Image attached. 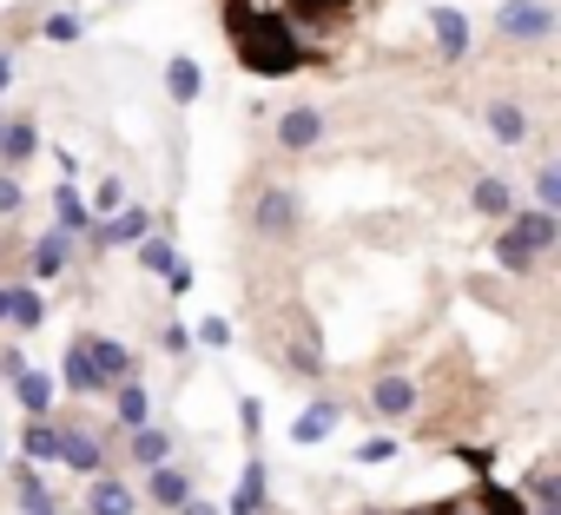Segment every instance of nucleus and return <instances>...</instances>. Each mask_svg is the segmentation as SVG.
<instances>
[{
    "label": "nucleus",
    "instance_id": "1",
    "mask_svg": "<svg viewBox=\"0 0 561 515\" xmlns=\"http://www.w3.org/2000/svg\"><path fill=\"white\" fill-rule=\"evenodd\" d=\"M225 34H231L238 67L257 73V80H285V73H298L311 60V47L298 41V27L285 14H257L251 0H231V8H225Z\"/></svg>",
    "mask_w": 561,
    "mask_h": 515
},
{
    "label": "nucleus",
    "instance_id": "2",
    "mask_svg": "<svg viewBox=\"0 0 561 515\" xmlns=\"http://www.w3.org/2000/svg\"><path fill=\"white\" fill-rule=\"evenodd\" d=\"M554 244H561V211H541V205L522 211V205H515L508 225H502V238H495V265L522 278V272H535V258L554 251Z\"/></svg>",
    "mask_w": 561,
    "mask_h": 515
},
{
    "label": "nucleus",
    "instance_id": "3",
    "mask_svg": "<svg viewBox=\"0 0 561 515\" xmlns=\"http://www.w3.org/2000/svg\"><path fill=\"white\" fill-rule=\"evenodd\" d=\"M495 27H502V41H515V47H535V41L554 34V8H548V0H502Z\"/></svg>",
    "mask_w": 561,
    "mask_h": 515
},
{
    "label": "nucleus",
    "instance_id": "4",
    "mask_svg": "<svg viewBox=\"0 0 561 515\" xmlns=\"http://www.w3.org/2000/svg\"><path fill=\"white\" fill-rule=\"evenodd\" d=\"M146 231H152V211H146V205H133V198H126L119 211H106V218H93V225H87V238H93L100 251H119V244H139Z\"/></svg>",
    "mask_w": 561,
    "mask_h": 515
},
{
    "label": "nucleus",
    "instance_id": "5",
    "mask_svg": "<svg viewBox=\"0 0 561 515\" xmlns=\"http://www.w3.org/2000/svg\"><path fill=\"white\" fill-rule=\"evenodd\" d=\"M251 218H257L264 238H291V231H298V192H291V185H264Z\"/></svg>",
    "mask_w": 561,
    "mask_h": 515
},
{
    "label": "nucleus",
    "instance_id": "6",
    "mask_svg": "<svg viewBox=\"0 0 561 515\" xmlns=\"http://www.w3.org/2000/svg\"><path fill=\"white\" fill-rule=\"evenodd\" d=\"M264 502H271V482H264V456H257V449H244L238 489H231V502H225L218 515H264Z\"/></svg>",
    "mask_w": 561,
    "mask_h": 515
},
{
    "label": "nucleus",
    "instance_id": "7",
    "mask_svg": "<svg viewBox=\"0 0 561 515\" xmlns=\"http://www.w3.org/2000/svg\"><path fill=\"white\" fill-rule=\"evenodd\" d=\"M324 139V113L318 106H291V113H277V146L285 152H311Z\"/></svg>",
    "mask_w": 561,
    "mask_h": 515
},
{
    "label": "nucleus",
    "instance_id": "8",
    "mask_svg": "<svg viewBox=\"0 0 561 515\" xmlns=\"http://www.w3.org/2000/svg\"><path fill=\"white\" fill-rule=\"evenodd\" d=\"M337 416H344V403H337V397H311V403L291 416V443H324V436L337 430Z\"/></svg>",
    "mask_w": 561,
    "mask_h": 515
},
{
    "label": "nucleus",
    "instance_id": "9",
    "mask_svg": "<svg viewBox=\"0 0 561 515\" xmlns=\"http://www.w3.org/2000/svg\"><path fill=\"white\" fill-rule=\"evenodd\" d=\"M430 34H436V47H443L449 60H462V54L476 47V34H469V14H462V8H430Z\"/></svg>",
    "mask_w": 561,
    "mask_h": 515
},
{
    "label": "nucleus",
    "instance_id": "10",
    "mask_svg": "<svg viewBox=\"0 0 561 515\" xmlns=\"http://www.w3.org/2000/svg\"><path fill=\"white\" fill-rule=\"evenodd\" d=\"M133 508H139V495H133L119 476H93V482H87V508H80V515H133Z\"/></svg>",
    "mask_w": 561,
    "mask_h": 515
},
{
    "label": "nucleus",
    "instance_id": "11",
    "mask_svg": "<svg viewBox=\"0 0 561 515\" xmlns=\"http://www.w3.org/2000/svg\"><path fill=\"white\" fill-rule=\"evenodd\" d=\"M27 258H34V278H60L67 272V258H73V231H41L34 244H27Z\"/></svg>",
    "mask_w": 561,
    "mask_h": 515
},
{
    "label": "nucleus",
    "instance_id": "12",
    "mask_svg": "<svg viewBox=\"0 0 561 515\" xmlns=\"http://www.w3.org/2000/svg\"><path fill=\"white\" fill-rule=\"evenodd\" d=\"M34 152H41V133H34V119H0V165H8V172H21Z\"/></svg>",
    "mask_w": 561,
    "mask_h": 515
},
{
    "label": "nucleus",
    "instance_id": "13",
    "mask_svg": "<svg viewBox=\"0 0 561 515\" xmlns=\"http://www.w3.org/2000/svg\"><path fill=\"white\" fill-rule=\"evenodd\" d=\"M80 351L93 357V370H100L106 384L133 377V344H119V337H80Z\"/></svg>",
    "mask_w": 561,
    "mask_h": 515
},
{
    "label": "nucleus",
    "instance_id": "14",
    "mask_svg": "<svg viewBox=\"0 0 561 515\" xmlns=\"http://www.w3.org/2000/svg\"><path fill=\"white\" fill-rule=\"evenodd\" d=\"M54 462L80 469V476H100L106 449H100V436H93V430H60V456H54Z\"/></svg>",
    "mask_w": 561,
    "mask_h": 515
},
{
    "label": "nucleus",
    "instance_id": "15",
    "mask_svg": "<svg viewBox=\"0 0 561 515\" xmlns=\"http://www.w3.org/2000/svg\"><path fill=\"white\" fill-rule=\"evenodd\" d=\"M113 416H119V430L152 423V397H146V384H139V377H119V384H113Z\"/></svg>",
    "mask_w": 561,
    "mask_h": 515
},
{
    "label": "nucleus",
    "instance_id": "16",
    "mask_svg": "<svg viewBox=\"0 0 561 515\" xmlns=\"http://www.w3.org/2000/svg\"><path fill=\"white\" fill-rule=\"evenodd\" d=\"M60 384H67V390H73V397H100V390H113V384H106V377H100V370H93V357H87V351H80V344H73V351H67V357H60Z\"/></svg>",
    "mask_w": 561,
    "mask_h": 515
},
{
    "label": "nucleus",
    "instance_id": "17",
    "mask_svg": "<svg viewBox=\"0 0 561 515\" xmlns=\"http://www.w3.org/2000/svg\"><path fill=\"white\" fill-rule=\"evenodd\" d=\"M370 410H377L383 423H397V416H410V410H416V384H410V377H383V384L370 390Z\"/></svg>",
    "mask_w": 561,
    "mask_h": 515
},
{
    "label": "nucleus",
    "instance_id": "18",
    "mask_svg": "<svg viewBox=\"0 0 561 515\" xmlns=\"http://www.w3.org/2000/svg\"><path fill=\"white\" fill-rule=\"evenodd\" d=\"M146 495H152L159 508H179V502L192 495V476L172 469V462H152V469H146Z\"/></svg>",
    "mask_w": 561,
    "mask_h": 515
},
{
    "label": "nucleus",
    "instance_id": "19",
    "mask_svg": "<svg viewBox=\"0 0 561 515\" xmlns=\"http://www.w3.org/2000/svg\"><path fill=\"white\" fill-rule=\"evenodd\" d=\"M357 8V0H285V14H291V27H331V21H344Z\"/></svg>",
    "mask_w": 561,
    "mask_h": 515
},
{
    "label": "nucleus",
    "instance_id": "20",
    "mask_svg": "<svg viewBox=\"0 0 561 515\" xmlns=\"http://www.w3.org/2000/svg\"><path fill=\"white\" fill-rule=\"evenodd\" d=\"M165 93H172L179 106H192V100L205 93V73H198L192 54H172V60H165Z\"/></svg>",
    "mask_w": 561,
    "mask_h": 515
},
{
    "label": "nucleus",
    "instance_id": "21",
    "mask_svg": "<svg viewBox=\"0 0 561 515\" xmlns=\"http://www.w3.org/2000/svg\"><path fill=\"white\" fill-rule=\"evenodd\" d=\"M14 403H21L27 416H47V410H54V377H47V370H14Z\"/></svg>",
    "mask_w": 561,
    "mask_h": 515
},
{
    "label": "nucleus",
    "instance_id": "22",
    "mask_svg": "<svg viewBox=\"0 0 561 515\" xmlns=\"http://www.w3.org/2000/svg\"><path fill=\"white\" fill-rule=\"evenodd\" d=\"M489 133H495V146H528V113L515 100H495L489 106Z\"/></svg>",
    "mask_w": 561,
    "mask_h": 515
},
{
    "label": "nucleus",
    "instance_id": "23",
    "mask_svg": "<svg viewBox=\"0 0 561 515\" xmlns=\"http://www.w3.org/2000/svg\"><path fill=\"white\" fill-rule=\"evenodd\" d=\"M54 225H60V231H73V238L93 225V211H87V198H80V185H73V179H67V185H54Z\"/></svg>",
    "mask_w": 561,
    "mask_h": 515
},
{
    "label": "nucleus",
    "instance_id": "24",
    "mask_svg": "<svg viewBox=\"0 0 561 515\" xmlns=\"http://www.w3.org/2000/svg\"><path fill=\"white\" fill-rule=\"evenodd\" d=\"M14 489H21V515H41V508H54V489H47L41 462H21V469H14Z\"/></svg>",
    "mask_w": 561,
    "mask_h": 515
},
{
    "label": "nucleus",
    "instance_id": "25",
    "mask_svg": "<svg viewBox=\"0 0 561 515\" xmlns=\"http://www.w3.org/2000/svg\"><path fill=\"white\" fill-rule=\"evenodd\" d=\"M469 205H476L482 218H508V211H515V192H508V179H476Z\"/></svg>",
    "mask_w": 561,
    "mask_h": 515
},
{
    "label": "nucleus",
    "instance_id": "26",
    "mask_svg": "<svg viewBox=\"0 0 561 515\" xmlns=\"http://www.w3.org/2000/svg\"><path fill=\"white\" fill-rule=\"evenodd\" d=\"M8 324H14V331H41V324H47V298H41L34 285H14V305H8Z\"/></svg>",
    "mask_w": 561,
    "mask_h": 515
},
{
    "label": "nucleus",
    "instance_id": "27",
    "mask_svg": "<svg viewBox=\"0 0 561 515\" xmlns=\"http://www.w3.org/2000/svg\"><path fill=\"white\" fill-rule=\"evenodd\" d=\"M21 449H27L34 462H54V456H60V423H47V416H27V436H21Z\"/></svg>",
    "mask_w": 561,
    "mask_h": 515
},
{
    "label": "nucleus",
    "instance_id": "28",
    "mask_svg": "<svg viewBox=\"0 0 561 515\" xmlns=\"http://www.w3.org/2000/svg\"><path fill=\"white\" fill-rule=\"evenodd\" d=\"M165 456H172V436H165L159 423H139V430H133V462L152 469V462H165Z\"/></svg>",
    "mask_w": 561,
    "mask_h": 515
},
{
    "label": "nucleus",
    "instance_id": "29",
    "mask_svg": "<svg viewBox=\"0 0 561 515\" xmlns=\"http://www.w3.org/2000/svg\"><path fill=\"white\" fill-rule=\"evenodd\" d=\"M139 265L165 278V272L179 265V244H172V238H152V231H146V238H139Z\"/></svg>",
    "mask_w": 561,
    "mask_h": 515
},
{
    "label": "nucleus",
    "instance_id": "30",
    "mask_svg": "<svg viewBox=\"0 0 561 515\" xmlns=\"http://www.w3.org/2000/svg\"><path fill=\"white\" fill-rule=\"evenodd\" d=\"M80 34H87V21H80L73 8H60V14H47V21H41V41H54V47H73Z\"/></svg>",
    "mask_w": 561,
    "mask_h": 515
},
{
    "label": "nucleus",
    "instance_id": "31",
    "mask_svg": "<svg viewBox=\"0 0 561 515\" xmlns=\"http://www.w3.org/2000/svg\"><path fill=\"white\" fill-rule=\"evenodd\" d=\"M482 515H528V495L502 489V482H482Z\"/></svg>",
    "mask_w": 561,
    "mask_h": 515
},
{
    "label": "nucleus",
    "instance_id": "32",
    "mask_svg": "<svg viewBox=\"0 0 561 515\" xmlns=\"http://www.w3.org/2000/svg\"><path fill=\"white\" fill-rule=\"evenodd\" d=\"M535 205H541V211H561V172H554V165L535 172Z\"/></svg>",
    "mask_w": 561,
    "mask_h": 515
},
{
    "label": "nucleus",
    "instance_id": "33",
    "mask_svg": "<svg viewBox=\"0 0 561 515\" xmlns=\"http://www.w3.org/2000/svg\"><path fill=\"white\" fill-rule=\"evenodd\" d=\"M192 337H198L205 351H231V324H225V318H198V331H192Z\"/></svg>",
    "mask_w": 561,
    "mask_h": 515
},
{
    "label": "nucleus",
    "instance_id": "34",
    "mask_svg": "<svg viewBox=\"0 0 561 515\" xmlns=\"http://www.w3.org/2000/svg\"><path fill=\"white\" fill-rule=\"evenodd\" d=\"M21 205H27V192H21V179H14L8 165H0V218H14Z\"/></svg>",
    "mask_w": 561,
    "mask_h": 515
},
{
    "label": "nucleus",
    "instance_id": "35",
    "mask_svg": "<svg viewBox=\"0 0 561 515\" xmlns=\"http://www.w3.org/2000/svg\"><path fill=\"white\" fill-rule=\"evenodd\" d=\"M119 205H126V185H119V179H106V185L93 192V205H87V211H93V218H106V211H119Z\"/></svg>",
    "mask_w": 561,
    "mask_h": 515
},
{
    "label": "nucleus",
    "instance_id": "36",
    "mask_svg": "<svg viewBox=\"0 0 561 515\" xmlns=\"http://www.w3.org/2000/svg\"><path fill=\"white\" fill-rule=\"evenodd\" d=\"M285 364H291L298 377H311V384L324 377V357H318V351H305V344H298V351H285Z\"/></svg>",
    "mask_w": 561,
    "mask_h": 515
},
{
    "label": "nucleus",
    "instance_id": "37",
    "mask_svg": "<svg viewBox=\"0 0 561 515\" xmlns=\"http://www.w3.org/2000/svg\"><path fill=\"white\" fill-rule=\"evenodd\" d=\"M238 430H244V443H257V430H264V403H257V397L238 403Z\"/></svg>",
    "mask_w": 561,
    "mask_h": 515
},
{
    "label": "nucleus",
    "instance_id": "38",
    "mask_svg": "<svg viewBox=\"0 0 561 515\" xmlns=\"http://www.w3.org/2000/svg\"><path fill=\"white\" fill-rule=\"evenodd\" d=\"M390 456H397V436H370V443H357V462H370V469L390 462Z\"/></svg>",
    "mask_w": 561,
    "mask_h": 515
},
{
    "label": "nucleus",
    "instance_id": "39",
    "mask_svg": "<svg viewBox=\"0 0 561 515\" xmlns=\"http://www.w3.org/2000/svg\"><path fill=\"white\" fill-rule=\"evenodd\" d=\"M423 515H482V495H462V502H443V508H423Z\"/></svg>",
    "mask_w": 561,
    "mask_h": 515
},
{
    "label": "nucleus",
    "instance_id": "40",
    "mask_svg": "<svg viewBox=\"0 0 561 515\" xmlns=\"http://www.w3.org/2000/svg\"><path fill=\"white\" fill-rule=\"evenodd\" d=\"M165 285H172V291H179V298H185V291H192V265H185V258H179V265H172V272H165Z\"/></svg>",
    "mask_w": 561,
    "mask_h": 515
},
{
    "label": "nucleus",
    "instance_id": "41",
    "mask_svg": "<svg viewBox=\"0 0 561 515\" xmlns=\"http://www.w3.org/2000/svg\"><path fill=\"white\" fill-rule=\"evenodd\" d=\"M165 351H192V331L185 324H165Z\"/></svg>",
    "mask_w": 561,
    "mask_h": 515
},
{
    "label": "nucleus",
    "instance_id": "42",
    "mask_svg": "<svg viewBox=\"0 0 561 515\" xmlns=\"http://www.w3.org/2000/svg\"><path fill=\"white\" fill-rule=\"evenodd\" d=\"M456 456H462V462H469V469H476V476H489V462H495V456H489V449H456Z\"/></svg>",
    "mask_w": 561,
    "mask_h": 515
},
{
    "label": "nucleus",
    "instance_id": "43",
    "mask_svg": "<svg viewBox=\"0 0 561 515\" xmlns=\"http://www.w3.org/2000/svg\"><path fill=\"white\" fill-rule=\"evenodd\" d=\"M179 515H218V508H211V502H198V495H185V502H179Z\"/></svg>",
    "mask_w": 561,
    "mask_h": 515
},
{
    "label": "nucleus",
    "instance_id": "44",
    "mask_svg": "<svg viewBox=\"0 0 561 515\" xmlns=\"http://www.w3.org/2000/svg\"><path fill=\"white\" fill-rule=\"evenodd\" d=\"M8 80H14V54H0V93H8Z\"/></svg>",
    "mask_w": 561,
    "mask_h": 515
},
{
    "label": "nucleus",
    "instance_id": "45",
    "mask_svg": "<svg viewBox=\"0 0 561 515\" xmlns=\"http://www.w3.org/2000/svg\"><path fill=\"white\" fill-rule=\"evenodd\" d=\"M8 305H14V285H0V324H8Z\"/></svg>",
    "mask_w": 561,
    "mask_h": 515
},
{
    "label": "nucleus",
    "instance_id": "46",
    "mask_svg": "<svg viewBox=\"0 0 561 515\" xmlns=\"http://www.w3.org/2000/svg\"><path fill=\"white\" fill-rule=\"evenodd\" d=\"M41 515H80V508H60V502H54V508H41Z\"/></svg>",
    "mask_w": 561,
    "mask_h": 515
},
{
    "label": "nucleus",
    "instance_id": "47",
    "mask_svg": "<svg viewBox=\"0 0 561 515\" xmlns=\"http://www.w3.org/2000/svg\"><path fill=\"white\" fill-rule=\"evenodd\" d=\"M0 456H8V436H0Z\"/></svg>",
    "mask_w": 561,
    "mask_h": 515
}]
</instances>
